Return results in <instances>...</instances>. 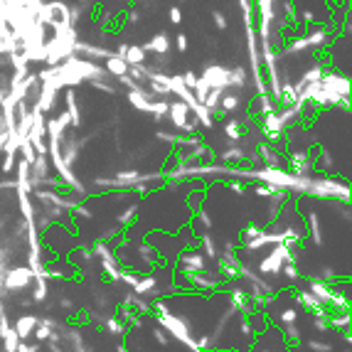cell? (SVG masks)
<instances>
[{"label": "cell", "instance_id": "1", "mask_svg": "<svg viewBox=\"0 0 352 352\" xmlns=\"http://www.w3.org/2000/svg\"><path fill=\"white\" fill-rule=\"evenodd\" d=\"M205 259H207V256L202 252H197V249H187V252L180 254V264H178V268L185 271V276L197 273V271H205V266H207Z\"/></svg>", "mask_w": 352, "mask_h": 352}, {"label": "cell", "instance_id": "2", "mask_svg": "<svg viewBox=\"0 0 352 352\" xmlns=\"http://www.w3.org/2000/svg\"><path fill=\"white\" fill-rule=\"evenodd\" d=\"M30 281H35V273H32V268H13V271L5 276V286H8L10 291L25 288Z\"/></svg>", "mask_w": 352, "mask_h": 352}, {"label": "cell", "instance_id": "3", "mask_svg": "<svg viewBox=\"0 0 352 352\" xmlns=\"http://www.w3.org/2000/svg\"><path fill=\"white\" fill-rule=\"evenodd\" d=\"M229 298H232V303H234V308H237V310L246 313V315H252V313H254L252 293H246V291H232Z\"/></svg>", "mask_w": 352, "mask_h": 352}, {"label": "cell", "instance_id": "4", "mask_svg": "<svg viewBox=\"0 0 352 352\" xmlns=\"http://www.w3.org/2000/svg\"><path fill=\"white\" fill-rule=\"evenodd\" d=\"M0 335H3V342H5V350L17 352V347H20V338H17L15 328H10V325L3 320V323H0Z\"/></svg>", "mask_w": 352, "mask_h": 352}, {"label": "cell", "instance_id": "5", "mask_svg": "<svg viewBox=\"0 0 352 352\" xmlns=\"http://www.w3.org/2000/svg\"><path fill=\"white\" fill-rule=\"evenodd\" d=\"M35 328H37V318H35V315H22V318L17 320V325H15V333H17L20 340H25L35 333Z\"/></svg>", "mask_w": 352, "mask_h": 352}, {"label": "cell", "instance_id": "6", "mask_svg": "<svg viewBox=\"0 0 352 352\" xmlns=\"http://www.w3.org/2000/svg\"><path fill=\"white\" fill-rule=\"evenodd\" d=\"M224 133L232 138V141H239L241 136H244V126H241L239 121H229L224 126Z\"/></svg>", "mask_w": 352, "mask_h": 352}, {"label": "cell", "instance_id": "7", "mask_svg": "<svg viewBox=\"0 0 352 352\" xmlns=\"http://www.w3.org/2000/svg\"><path fill=\"white\" fill-rule=\"evenodd\" d=\"M199 246L205 249V256H207V259H217V246H214L212 237H202V239H199Z\"/></svg>", "mask_w": 352, "mask_h": 352}, {"label": "cell", "instance_id": "8", "mask_svg": "<svg viewBox=\"0 0 352 352\" xmlns=\"http://www.w3.org/2000/svg\"><path fill=\"white\" fill-rule=\"evenodd\" d=\"M49 330H52V320H42L40 328H37V333H35V338L40 340V342H44V340L49 338Z\"/></svg>", "mask_w": 352, "mask_h": 352}, {"label": "cell", "instance_id": "9", "mask_svg": "<svg viewBox=\"0 0 352 352\" xmlns=\"http://www.w3.org/2000/svg\"><path fill=\"white\" fill-rule=\"evenodd\" d=\"M106 328H109L111 333H116V335H121V333L126 330V328H123V323H121L118 318H109V320H106Z\"/></svg>", "mask_w": 352, "mask_h": 352}, {"label": "cell", "instance_id": "10", "mask_svg": "<svg viewBox=\"0 0 352 352\" xmlns=\"http://www.w3.org/2000/svg\"><path fill=\"white\" fill-rule=\"evenodd\" d=\"M109 67H111V71H116V74H123V71H126V62H121V59H113Z\"/></svg>", "mask_w": 352, "mask_h": 352}, {"label": "cell", "instance_id": "11", "mask_svg": "<svg viewBox=\"0 0 352 352\" xmlns=\"http://www.w3.org/2000/svg\"><path fill=\"white\" fill-rule=\"evenodd\" d=\"M222 106H224V111H234V109L239 106V101L234 99V96H227V99L222 101Z\"/></svg>", "mask_w": 352, "mask_h": 352}, {"label": "cell", "instance_id": "12", "mask_svg": "<svg viewBox=\"0 0 352 352\" xmlns=\"http://www.w3.org/2000/svg\"><path fill=\"white\" fill-rule=\"evenodd\" d=\"M3 126H8V123H5V116H0V128Z\"/></svg>", "mask_w": 352, "mask_h": 352}]
</instances>
